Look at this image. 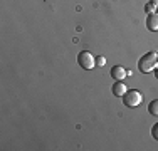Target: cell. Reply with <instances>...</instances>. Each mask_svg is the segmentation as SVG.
I'll return each mask as SVG.
<instances>
[{"label":"cell","mask_w":158,"mask_h":151,"mask_svg":"<svg viewBox=\"0 0 158 151\" xmlns=\"http://www.w3.org/2000/svg\"><path fill=\"white\" fill-rule=\"evenodd\" d=\"M156 66H158V54L156 52H146V54L138 60V69H140V72H143V74L153 72Z\"/></svg>","instance_id":"6da1fadb"},{"label":"cell","mask_w":158,"mask_h":151,"mask_svg":"<svg viewBox=\"0 0 158 151\" xmlns=\"http://www.w3.org/2000/svg\"><path fill=\"white\" fill-rule=\"evenodd\" d=\"M77 64L82 69L89 71V69H93V67H96V59L89 51H82L77 54Z\"/></svg>","instance_id":"7a4b0ae2"},{"label":"cell","mask_w":158,"mask_h":151,"mask_svg":"<svg viewBox=\"0 0 158 151\" xmlns=\"http://www.w3.org/2000/svg\"><path fill=\"white\" fill-rule=\"evenodd\" d=\"M141 92L140 91H126L125 96H123V104L126 106V108H136V106L141 104Z\"/></svg>","instance_id":"3957f363"},{"label":"cell","mask_w":158,"mask_h":151,"mask_svg":"<svg viewBox=\"0 0 158 151\" xmlns=\"http://www.w3.org/2000/svg\"><path fill=\"white\" fill-rule=\"evenodd\" d=\"M126 69L123 66H114L111 67V77L114 79V81H123V79L126 77Z\"/></svg>","instance_id":"277c9868"},{"label":"cell","mask_w":158,"mask_h":151,"mask_svg":"<svg viewBox=\"0 0 158 151\" xmlns=\"http://www.w3.org/2000/svg\"><path fill=\"white\" fill-rule=\"evenodd\" d=\"M146 27H148L152 32H158V14H150L146 17Z\"/></svg>","instance_id":"5b68a950"},{"label":"cell","mask_w":158,"mask_h":151,"mask_svg":"<svg viewBox=\"0 0 158 151\" xmlns=\"http://www.w3.org/2000/svg\"><path fill=\"white\" fill-rule=\"evenodd\" d=\"M128 91L126 88V84L125 82H121V81H116L114 84H113V94H114L116 97H123L125 96V92Z\"/></svg>","instance_id":"8992f818"},{"label":"cell","mask_w":158,"mask_h":151,"mask_svg":"<svg viewBox=\"0 0 158 151\" xmlns=\"http://www.w3.org/2000/svg\"><path fill=\"white\" fill-rule=\"evenodd\" d=\"M148 111L152 116H158V99L152 101V103L148 104Z\"/></svg>","instance_id":"52a82bcc"},{"label":"cell","mask_w":158,"mask_h":151,"mask_svg":"<svg viewBox=\"0 0 158 151\" xmlns=\"http://www.w3.org/2000/svg\"><path fill=\"white\" fill-rule=\"evenodd\" d=\"M106 64V59L103 57V55H98L96 57V67H101V66H104Z\"/></svg>","instance_id":"ba28073f"},{"label":"cell","mask_w":158,"mask_h":151,"mask_svg":"<svg viewBox=\"0 0 158 151\" xmlns=\"http://www.w3.org/2000/svg\"><path fill=\"white\" fill-rule=\"evenodd\" d=\"M145 9H146V12H148V14H155V10H156V7H155V5H153V3H152V2H150V3H148V5H146V7H145Z\"/></svg>","instance_id":"9c48e42d"},{"label":"cell","mask_w":158,"mask_h":151,"mask_svg":"<svg viewBox=\"0 0 158 151\" xmlns=\"http://www.w3.org/2000/svg\"><path fill=\"white\" fill-rule=\"evenodd\" d=\"M152 136H153V138H155L156 141H158V123L152 128Z\"/></svg>","instance_id":"30bf717a"},{"label":"cell","mask_w":158,"mask_h":151,"mask_svg":"<svg viewBox=\"0 0 158 151\" xmlns=\"http://www.w3.org/2000/svg\"><path fill=\"white\" fill-rule=\"evenodd\" d=\"M152 3H153V5L156 7V9H158V0H152Z\"/></svg>","instance_id":"8fae6325"},{"label":"cell","mask_w":158,"mask_h":151,"mask_svg":"<svg viewBox=\"0 0 158 151\" xmlns=\"http://www.w3.org/2000/svg\"><path fill=\"white\" fill-rule=\"evenodd\" d=\"M155 76H156V79H158V66L155 67Z\"/></svg>","instance_id":"7c38bea8"}]
</instances>
